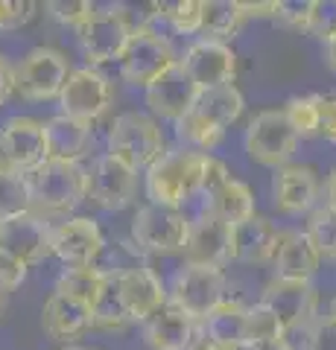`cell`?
<instances>
[{"instance_id":"1","label":"cell","mask_w":336,"mask_h":350,"mask_svg":"<svg viewBox=\"0 0 336 350\" xmlns=\"http://www.w3.org/2000/svg\"><path fill=\"white\" fill-rule=\"evenodd\" d=\"M208 152L172 149L155 167L146 170V196L153 204L181 207L193 196H202V175Z\"/></svg>"},{"instance_id":"2","label":"cell","mask_w":336,"mask_h":350,"mask_svg":"<svg viewBox=\"0 0 336 350\" xmlns=\"http://www.w3.org/2000/svg\"><path fill=\"white\" fill-rule=\"evenodd\" d=\"M29 187L36 213H70L82 199H88V170L79 161L50 158L29 172Z\"/></svg>"},{"instance_id":"3","label":"cell","mask_w":336,"mask_h":350,"mask_svg":"<svg viewBox=\"0 0 336 350\" xmlns=\"http://www.w3.org/2000/svg\"><path fill=\"white\" fill-rule=\"evenodd\" d=\"M108 155L126 161L132 170H149L167 155L164 135L149 114H117L108 129Z\"/></svg>"},{"instance_id":"4","label":"cell","mask_w":336,"mask_h":350,"mask_svg":"<svg viewBox=\"0 0 336 350\" xmlns=\"http://www.w3.org/2000/svg\"><path fill=\"white\" fill-rule=\"evenodd\" d=\"M70 62L56 47H36L15 64V94L29 103L59 100L70 79Z\"/></svg>"},{"instance_id":"5","label":"cell","mask_w":336,"mask_h":350,"mask_svg":"<svg viewBox=\"0 0 336 350\" xmlns=\"http://www.w3.org/2000/svg\"><path fill=\"white\" fill-rule=\"evenodd\" d=\"M298 135L289 126V117L284 108H266L248 120L246 129V152L260 167L281 170L298 149Z\"/></svg>"},{"instance_id":"6","label":"cell","mask_w":336,"mask_h":350,"mask_svg":"<svg viewBox=\"0 0 336 350\" xmlns=\"http://www.w3.org/2000/svg\"><path fill=\"white\" fill-rule=\"evenodd\" d=\"M176 53H172V44L167 41V36H161L155 27L149 24H138L132 29V38H129L123 56H120V73L129 85L146 88L153 85L164 70H170L176 64Z\"/></svg>"},{"instance_id":"7","label":"cell","mask_w":336,"mask_h":350,"mask_svg":"<svg viewBox=\"0 0 336 350\" xmlns=\"http://www.w3.org/2000/svg\"><path fill=\"white\" fill-rule=\"evenodd\" d=\"M170 304L179 306L196 321H208L225 304V275L216 266H193L184 262L170 289Z\"/></svg>"},{"instance_id":"8","label":"cell","mask_w":336,"mask_h":350,"mask_svg":"<svg viewBox=\"0 0 336 350\" xmlns=\"http://www.w3.org/2000/svg\"><path fill=\"white\" fill-rule=\"evenodd\" d=\"M132 24L120 6L94 9V15L77 29V41L88 68L108 62H120L129 38H132Z\"/></svg>"},{"instance_id":"9","label":"cell","mask_w":336,"mask_h":350,"mask_svg":"<svg viewBox=\"0 0 336 350\" xmlns=\"http://www.w3.org/2000/svg\"><path fill=\"white\" fill-rule=\"evenodd\" d=\"M190 219L181 213V207L167 204H144L132 219V237L144 251L153 254H176L188 248L190 239Z\"/></svg>"},{"instance_id":"10","label":"cell","mask_w":336,"mask_h":350,"mask_svg":"<svg viewBox=\"0 0 336 350\" xmlns=\"http://www.w3.org/2000/svg\"><path fill=\"white\" fill-rule=\"evenodd\" d=\"M0 155L18 172H36L41 163L50 161V146H47V131L44 123L36 117H9L0 126Z\"/></svg>"},{"instance_id":"11","label":"cell","mask_w":336,"mask_h":350,"mask_svg":"<svg viewBox=\"0 0 336 350\" xmlns=\"http://www.w3.org/2000/svg\"><path fill=\"white\" fill-rule=\"evenodd\" d=\"M114 100V91H112V82L96 70V68H77L70 73L68 85L59 96V108L64 117H73V120H82V123H96L108 108H112Z\"/></svg>"},{"instance_id":"12","label":"cell","mask_w":336,"mask_h":350,"mask_svg":"<svg viewBox=\"0 0 336 350\" xmlns=\"http://www.w3.org/2000/svg\"><path fill=\"white\" fill-rule=\"evenodd\" d=\"M138 190V170L114 155L94 158L88 167V199L103 211H123L132 204Z\"/></svg>"},{"instance_id":"13","label":"cell","mask_w":336,"mask_h":350,"mask_svg":"<svg viewBox=\"0 0 336 350\" xmlns=\"http://www.w3.org/2000/svg\"><path fill=\"white\" fill-rule=\"evenodd\" d=\"M105 251V237L91 216H73L53 225V257L68 269L96 266V257Z\"/></svg>"},{"instance_id":"14","label":"cell","mask_w":336,"mask_h":350,"mask_svg":"<svg viewBox=\"0 0 336 350\" xmlns=\"http://www.w3.org/2000/svg\"><path fill=\"white\" fill-rule=\"evenodd\" d=\"M179 62H181V68L190 73V79L196 82L202 91L222 88V85H234L237 53L231 50V44L199 38V41H193L190 47L184 50V56Z\"/></svg>"},{"instance_id":"15","label":"cell","mask_w":336,"mask_h":350,"mask_svg":"<svg viewBox=\"0 0 336 350\" xmlns=\"http://www.w3.org/2000/svg\"><path fill=\"white\" fill-rule=\"evenodd\" d=\"M199 96H202V88L190 79V73L181 68V62H176L170 70H164L146 88L149 111L161 120H172V123L188 117L196 108Z\"/></svg>"},{"instance_id":"16","label":"cell","mask_w":336,"mask_h":350,"mask_svg":"<svg viewBox=\"0 0 336 350\" xmlns=\"http://www.w3.org/2000/svg\"><path fill=\"white\" fill-rule=\"evenodd\" d=\"M263 306L275 312V319L281 321V327L289 330H298V327H307L316 321V289H313L310 280H281L275 278L269 286L263 289Z\"/></svg>"},{"instance_id":"17","label":"cell","mask_w":336,"mask_h":350,"mask_svg":"<svg viewBox=\"0 0 336 350\" xmlns=\"http://www.w3.org/2000/svg\"><path fill=\"white\" fill-rule=\"evenodd\" d=\"M0 251L24 260L27 266H36V262L53 254V225L47 222V216L36 211L12 219V222H3V228H0Z\"/></svg>"},{"instance_id":"18","label":"cell","mask_w":336,"mask_h":350,"mask_svg":"<svg viewBox=\"0 0 336 350\" xmlns=\"http://www.w3.org/2000/svg\"><path fill=\"white\" fill-rule=\"evenodd\" d=\"M114 278H117V289H120V298L126 304L129 315H132V321H149L170 301L161 278L146 266L117 269Z\"/></svg>"},{"instance_id":"19","label":"cell","mask_w":336,"mask_h":350,"mask_svg":"<svg viewBox=\"0 0 336 350\" xmlns=\"http://www.w3.org/2000/svg\"><path fill=\"white\" fill-rule=\"evenodd\" d=\"M319 199V175L313 167L305 163H287V167L275 170L272 178V204L275 211L287 216H301L316 211Z\"/></svg>"},{"instance_id":"20","label":"cell","mask_w":336,"mask_h":350,"mask_svg":"<svg viewBox=\"0 0 336 350\" xmlns=\"http://www.w3.org/2000/svg\"><path fill=\"white\" fill-rule=\"evenodd\" d=\"M231 260V225L216 213L205 211L196 222L190 225V239L184 248V262L193 266H216Z\"/></svg>"},{"instance_id":"21","label":"cell","mask_w":336,"mask_h":350,"mask_svg":"<svg viewBox=\"0 0 336 350\" xmlns=\"http://www.w3.org/2000/svg\"><path fill=\"white\" fill-rule=\"evenodd\" d=\"M94 327V306L82 304L70 295L53 292L41 306V330L56 342H70Z\"/></svg>"},{"instance_id":"22","label":"cell","mask_w":336,"mask_h":350,"mask_svg":"<svg viewBox=\"0 0 336 350\" xmlns=\"http://www.w3.org/2000/svg\"><path fill=\"white\" fill-rule=\"evenodd\" d=\"M281 243V231L263 216H252L240 225H231V260L260 266L275 260Z\"/></svg>"},{"instance_id":"23","label":"cell","mask_w":336,"mask_h":350,"mask_svg":"<svg viewBox=\"0 0 336 350\" xmlns=\"http://www.w3.org/2000/svg\"><path fill=\"white\" fill-rule=\"evenodd\" d=\"M275 278L281 280H313L319 271L322 254L313 245L307 231H281L278 254H275Z\"/></svg>"},{"instance_id":"24","label":"cell","mask_w":336,"mask_h":350,"mask_svg":"<svg viewBox=\"0 0 336 350\" xmlns=\"http://www.w3.org/2000/svg\"><path fill=\"white\" fill-rule=\"evenodd\" d=\"M196 319L167 301V306L146 321V345L153 350H190L196 342Z\"/></svg>"},{"instance_id":"25","label":"cell","mask_w":336,"mask_h":350,"mask_svg":"<svg viewBox=\"0 0 336 350\" xmlns=\"http://www.w3.org/2000/svg\"><path fill=\"white\" fill-rule=\"evenodd\" d=\"M205 336H208V345L220 350L248 347V306L240 301H225L214 315H208Z\"/></svg>"},{"instance_id":"26","label":"cell","mask_w":336,"mask_h":350,"mask_svg":"<svg viewBox=\"0 0 336 350\" xmlns=\"http://www.w3.org/2000/svg\"><path fill=\"white\" fill-rule=\"evenodd\" d=\"M246 108V100L243 94L237 91V85H222V88H211V91H202L196 108H193V117L199 120V123L211 126L214 131H222L229 129L231 123H237Z\"/></svg>"},{"instance_id":"27","label":"cell","mask_w":336,"mask_h":350,"mask_svg":"<svg viewBox=\"0 0 336 350\" xmlns=\"http://www.w3.org/2000/svg\"><path fill=\"white\" fill-rule=\"evenodd\" d=\"M44 131H47L50 158L79 161V155L91 144V123H82V120H73L64 114L44 120Z\"/></svg>"},{"instance_id":"28","label":"cell","mask_w":336,"mask_h":350,"mask_svg":"<svg viewBox=\"0 0 336 350\" xmlns=\"http://www.w3.org/2000/svg\"><path fill=\"white\" fill-rule=\"evenodd\" d=\"M36 211L29 175L12 167H0V222H12Z\"/></svg>"},{"instance_id":"29","label":"cell","mask_w":336,"mask_h":350,"mask_svg":"<svg viewBox=\"0 0 336 350\" xmlns=\"http://www.w3.org/2000/svg\"><path fill=\"white\" fill-rule=\"evenodd\" d=\"M240 0H202V36L229 44L243 24Z\"/></svg>"},{"instance_id":"30","label":"cell","mask_w":336,"mask_h":350,"mask_svg":"<svg viewBox=\"0 0 336 350\" xmlns=\"http://www.w3.org/2000/svg\"><path fill=\"white\" fill-rule=\"evenodd\" d=\"M108 278H112V271L100 269V266L64 269L59 275V280H56V292L70 295V298H77V301L88 304V306H96V301H100Z\"/></svg>"},{"instance_id":"31","label":"cell","mask_w":336,"mask_h":350,"mask_svg":"<svg viewBox=\"0 0 336 350\" xmlns=\"http://www.w3.org/2000/svg\"><path fill=\"white\" fill-rule=\"evenodd\" d=\"M205 211L216 213L220 219H225L229 225H240V222H246V219L257 216L255 213V196H252V190H248L243 181H234V178L225 184V187L216 193L208 204H205Z\"/></svg>"},{"instance_id":"32","label":"cell","mask_w":336,"mask_h":350,"mask_svg":"<svg viewBox=\"0 0 336 350\" xmlns=\"http://www.w3.org/2000/svg\"><path fill=\"white\" fill-rule=\"evenodd\" d=\"M132 324V315H129L126 304L120 298V289H117V278L112 275L105 283V289L100 295V301L94 306V327L100 330H123V327Z\"/></svg>"},{"instance_id":"33","label":"cell","mask_w":336,"mask_h":350,"mask_svg":"<svg viewBox=\"0 0 336 350\" xmlns=\"http://www.w3.org/2000/svg\"><path fill=\"white\" fill-rule=\"evenodd\" d=\"M155 18L167 21V24L181 32V36H193L202 32V0H176V3H153Z\"/></svg>"},{"instance_id":"34","label":"cell","mask_w":336,"mask_h":350,"mask_svg":"<svg viewBox=\"0 0 336 350\" xmlns=\"http://www.w3.org/2000/svg\"><path fill=\"white\" fill-rule=\"evenodd\" d=\"M287 117L289 126L296 129L298 137H316L322 129V96L307 94V96H292L287 103Z\"/></svg>"},{"instance_id":"35","label":"cell","mask_w":336,"mask_h":350,"mask_svg":"<svg viewBox=\"0 0 336 350\" xmlns=\"http://www.w3.org/2000/svg\"><path fill=\"white\" fill-rule=\"evenodd\" d=\"M305 231L322 257H336V211H331L328 204L316 207V211L307 216Z\"/></svg>"},{"instance_id":"36","label":"cell","mask_w":336,"mask_h":350,"mask_svg":"<svg viewBox=\"0 0 336 350\" xmlns=\"http://www.w3.org/2000/svg\"><path fill=\"white\" fill-rule=\"evenodd\" d=\"M287 336V330L281 327V321L275 319V312L263 304L248 306V347L257 342H269V338H281Z\"/></svg>"},{"instance_id":"37","label":"cell","mask_w":336,"mask_h":350,"mask_svg":"<svg viewBox=\"0 0 336 350\" xmlns=\"http://www.w3.org/2000/svg\"><path fill=\"white\" fill-rule=\"evenodd\" d=\"M47 12L59 21V24H64V27H82L85 21H88L91 15H94V3H88V0H50V3L44 6Z\"/></svg>"},{"instance_id":"38","label":"cell","mask_w":336,"mask_h":350,"mask_svg":"<svg viewBox=\"0 0 336 350\" xmlns=\"http://www.w3.org/2000/svg\"><path fill=\"white\" fill-rule=\"evenodd\" d=\"M36 3L29 0H0V32H15L36 18Z\"/></svg>"},{"instance_id":"39","label":"cell","mask_w":336,"mask_h":350,"mask_svg":"<svg viewBox=\"0 0 336 350\" xmlns=\"http://www.w3.org/2000/svg\"><path fill=\"white\" fill-rule=\"evenodd\" d=\"M307 32L322 38L324 44L336 38V0H316V9H313Z\"/></svg>"},{"instance_id":"40","label":"cell","mask_w":336,"mask_h":350,"mask_svg":"<svg viewBox=\"0 0 336 350\" xmlns=\"http://www.w3.org/2000/svg\"><path fill=\"white\" fill-rule=\"evenodd\" d=\"M307 350H336V319L316 315V321L307 327Z\"/></svg>"},{"instance_id":"41","label":"cell","mask_w":336,"mask_h":350,"mask_svg":"<svg viewBox=\"0 0 336 350\" xmlns=\"http://www.w3.org/2000/svg\"><path fill=\"white\" fill-rule=\"evenodd\" d=\"M313 9H316V0H281L278 21H284V24L292 27V29H305L307 32Z\"/></svg>"},{"instance_id":"42","label":"cell","mask_w":336,"mask_h":350,"mask_svg":"<svg viewBox=\"0 0 336 350\" xmlns=\"http://www.w3.org/2000/svg\"><path fill=\"white\" fill-rule=\"evenodd\" d=\"M229 181H231L229 167H225L220 158L208 155V163H205V175H202V199H205V204H208V202H211L214 196L220 193Z\"/></svg>"},{"instance_id":"43","label":"cell","mask_w":336,"mask_h":350,"mask_svg":"<svg viewBox=\"0 0 336 350\" xmlns=\"http://www.w3.org/2000/svg\"><path fill=\"white\" fill-rule=\"evenodd\" d=\"M27 262L18 260L12 254H6V251H0V289L3 292H12L18 289L21 283L27 280Z\"/></svg>"},{"instance_id":"44","label":"cell","mask_w":336,"mask_h":350,"mask_svg":"<svg viewBox=\"0 0 336 350\" xmlns=\"http://www.w3.org/2000/svg\"><path fill=\"white\" fill-rule=\"evenodd\" d=\"M319 137L336 144V96H322V129Z\"/></svg>"},{"instance_id":"45","label":"cell","mask_w":336,"mask_h":350,"mask_svg":"<svg viewBox=\"0 0 336 350\" xmlns=\"http://www.w3.org/2000/svg\"><path fill=\"white\" fill-rule=\"evenodd\" d=\"M240 9L246 18H278L281 0H269V3H246V0H240Z\"/></svg>"},{"instance_id":"46","label":"cell","mask_w":336,"mask_h":350,"mask_svg":"<svg viewBox=\"0 0 336 350\" xmlns=\"http://www.w3.org/2000/svg\"><path fill=\"white\" fill-rule=\"evenodd\" d=\"M12 94H15V68L0 56V105H3Z\"/></svg>"},{"instance_id":"47","label":"cell","mask_w":336,"mask_h":350,"mask_svg":"<svg viewBox=\"0 0 336 350\" xmlns=\"http://www.w3.org/2000/svg\"><path fill=\"white\" fill-rule=\"evenodd\" d=\"M246 350H292V347H289L287 338L281 336V338H269V342H257V345L246 347Z\"/></svg>"},{"instance_id":"48","label":"cell","mask_w":336,"mask_h":350,"mask_svg":"<svg viewBox=\"0 0 336 350\" xmlns=\"http://www.w3.org/2000/svg\"><path fill=\"white\" fill-rule=\"evenodd\" d=\"M324 204H328L331 211H336V170L331 172L328 184H324Z\"/></svg>"},{"instance_id":"49","label":"cell","mask_w":336,"mask_h":350,"mask_svg":"<svg viewBox=\"0 0 336 350\" xmlns=\"http://www.w3.org/2000/svg\"><path fill=\"white\" fill-rule=\"evenodd\" d=\"M324 59H328V68L336 73V38L324 44Z\"/></svg>"},{"instance_id":"50","label":"cell","mask_w":336,"mask_h":350,"mask_svg":"<svg viewBox=\"0 0 336 350\" xmlns=\"http://www.w3.org/2000/svg\"><path fill=\"white\" fill-rule=\"evenodd\" d=\"M6 295H9V292L0 289V312H3V306H6Z\"/></svg>"},{"instance_id":"51","label":"cell","mask_w":336,"mask_h":350,"mask_svg":"<svg viewBox=\"0 0 336 350\" xmlns=\"http://www.w3.org/2000/svg\"><path fill=\"white\" fill-rule=\"evenodd\" d=\"M62 350H88V347H82V345H64Z\"/></svg>"},{"instance_id":"52","label":"cell","mask_w":336,"mask_h":350,"mask_svg":"<svg viewBox=\"0 0 336 350\" xmlns=\"http://www.w3.org/2000/svg\"><path fill=\"white\" fill-rule=\"evenodd\" d=\"M331 315H333V319H336V298H333V306H331Z\"/></svg>"},{"instance_id":"53","label":"cell","mask_w":336,"mask_h":350,"mask_svg":"<svg viewBox=\"0 0 336 350\" xmlns=\"http://www.w3.org/2000/svg\"><path fill=\"white\" fill-rule=\"evenodd\" d=\"M199 350H220V347H214V345H205V347H199Z\"/></svg>"},{"instance_id":"54","label":"cell","mask_w":336,"mask_h":350,"mask_svg":"<svg viewBox=\"0 0 336 350\" xmlns=\"http://www.w3.org/2000/svg\"><path fill=\"white\" fill-rule=\"evenodd\" d=\"M0 167H9V163H6V161H3V155H0Z\"/></svg>"},{"instance_id":"55","label":"cell","mask_w":336,"mask_h":350,"mask_svg":"<svg viewBox=\"0 0 336 350\" xmlns=\"http://www.w3.org/2000/svg\"><path fill=\"white\" fill-rule=\"evenodd\" d=\"M0 228H3V222H0Z\"/></svg>"}]
</instances>
